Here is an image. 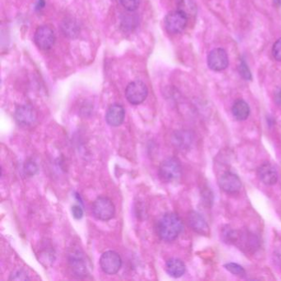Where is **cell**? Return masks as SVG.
<instances>
[{"mask_svg":"<svg viewBox=\"0 0 281 281\" xmlns=\"http://www.w3.org/2000/svg\"><path fill=\"white\" fill-rule=\"evenodd\" d=\"M148 88L140 80L129 82L125 89V97L132 105H140L148 97Z\"/></svg>","mask_w":281,"mask_h":281,"instance_id":"obj_5","label":"cell"},{"mask_svg":"<svg viewBox=\"0 0 281 281\" xmlns=\"http://www.w3.org/2000/svg\"><path fill=\"white\" fill-rule=\"evenodd\" d=\"M166 271L170 276L179 278L186 272V266L182 260L178 258H171L166 263Z\"/></svg>","mask_w":281,"mask_h":281,"instance_id":"obj_15","label":"cell"},{"mask_svg":"<svg viewBox=\"0 0 281 281\" xmlns=\"http://www.w3.org/2000/svg\"><path fill=\"white\" fill-rule=\"evenodd\" d=\"M218 183L220 188L228 194H235L241 190V180L239 176L231 171H224L221 174L219 177Z\"/></svg>","mask_w":281,"mask_h":281,"instance_id":"obj_9","label":"cell"},{"mask_svg":"<svg viewBox=\"0 0 281 281\" xmlns=\"http://www.w3.org/2000/svg\"><path fill=\"white\" fill-rule=\"evenodd\" d=\"M34 41L40 50H50L55 44V32L48 26H41L35 32Z\"/></svg>","mask_w":281,"mask_h":281,"instance_id":"obj_10","label":"cell"},{"mask_svg":"<svg viewBox=\"0 0 281 281\" xmlns=\"http://www.w3.org/2000/svg\"><path fill=\"white\" fill-rule=\"evenodd\" d=\"M237 70H239V74L243 77L244 79L246 80H252V73L250 71L248 66H247L246 62L242 59L240 63H239V67H237Z\"/></svg>","mask_w":281,"mask_h":281,"instance_id":"obj_21","label":"cell"},{"mask_svg":"<svg viewBox=\"0 0 281 281\" xmlns=\"http://www.w3.org/2000/svg\"><path fill=\"white\" fill-rule=\"evenodd\" d=\"M100 267L107 275H115L121 270L122 260L120 255L114 251L104 252L100 258Z\"/></svg>","mask_w":281,"mask_h":281,"instance_id":"obj_7","label":"cell"},{"mask_svg":"<svg viewBox=\"0 0 281 281\" xmlns=\"http://www.w3.org/2000/svg\"><path fill=\"white\" fill-rule=\"evenodd\" d=\"M125 117V109L120 104H112L106 111V123L111 126L118 127L122 125Z\"/></svg>","mask_w":281,"mask_h":281,"instance_id":"obj_13","label":"cell"},{"mask_svg":"<svg viewBox=\"0 0 281 281\" xmlns=\"http://www.w3.org/2000/svg\"><path fill=\"white\" fill-rule=\"evenodd\" d=\"M24 172L26 175H28V177H32L38 171V167L37 165L32 162V161H28L27 163L24 165Z\"/></svg>","mask_w":281,"mask_h":281,"instance_id":"obj_24","label":"cell"},{"mask_svg":"<svg viewBox=\"0 0 281 281\" xmlns=\"http://www.w3.org/2000/svg\"><path fill=\"white\" fill-rule=\"evenodd\" d=\"M15 118L19 125L23 126H30L36 122L37 114L32 106L23 105L16 109Z\"/></svg>","mask_w":281,"mask_h":281,"instance_id":"obj_11","label":"cell"},{"mask_svg":"<svg viewBox=\"0 0 281 281\" xmlns=\"http://www.w3.org/2000/svg\"><path fill=\"white\" fill-rule=\"evenodd\" d=\"M9 279V280H29L30 278L28 273L26 272L24 270L18 269V270H15L11 273Z\"/></svg>","mask_w":281,"mask_h":281,"instance_id":"obj_22","label":"cell"},{"mask_svg":"<svg viewBox=\"0 0 281 281\" xmlns=\"http://www.w3.org/2000/svg\"><path fill=\"white\" fill-rule=\"evenodd\" d=\"M71 211H72L74 218L76 219V220H81L82 218V216H83V210H82L80 205H74V206H72Z\"/></svg>","mask_w":281,"mask_h":281,"instance_id":"obj_26","label":"cell"},{"mask_svg":"<svg viewBox=\"0 0 281 281\" xmlns=\"http://www.w3.org/2000/svg\"><path fill=\"white\" fill-rule=\"evenodd\" d=\"M178 9L184 12L187 16L189 14H194L196 13V7L191 1L189 0H182L180 1L178 5Z\"/></svg>","mask_w":281,"mask_h":281,"instance_id":"obj_20","label":"cell"},{"mask_svg":"<svg viewBox=\"0 0 281 281\" xmlns=\"http://www.w3.org/2000/svg\"><path fill=\"white\" fill-rule=\"evenodd\" d=\"M275 102H276L277 105H279V106H281V89H279V90L276 92V93H275Z\"/></svg>","mask_w":281,"mask_h":281,"instance_id":"obj_27","label":"cell"},{"mask_svg":"<svg viewBox=\"0 0 281 281\" xmlns=\"http://www.w3.org/2000/svg\"><path fill=\"white\" fill-rule=\"evenodd\" d=\"M224 267L226 268L227 271L232 273L233 275H237V276L243 277L246 275V271L244 270L243 267H241L240 265L237 264V263H227L224 265Z\"/></svg>","mask_w":281,"mask_h":281,"instance_id":"obj_19","label":"cell"},{"mask_svg":"<svg viewBox=\"0 0 281 281\" xmlns=\"http://www.w3.org/2000/svg\"><path fill=\"white\" fill-rule=\"evenodd\" d=\"M92 209L95 218L102 221L112 220L116 213L114 204L109 198L105 197H97L93 202Z\"/></svg>","mask_w":281,"mask_h":281,"instance_id":"obj_3","label":"cell"},{"mask_svg":"<svg viewBox=\"0 0 281 281\" xmlns=\"http://www.w3.org/2000/svg\"><path fill=\"white\" fill-rule=\"evenodd\" d=\"M187 23L188 16L179 9L170 12L165 17V28L171 34L182 32L186 28Z\"/></svg>","mask_w":281,"mask_h":281,"instance_id":"obj_4","label":"cell"},{"mask_svg":"<svg viewBox=\"0 0 281 281\" xmlns=\"http://www.w3.org/2000/svg\"><path fill=\"white\" fill-rule=\"evenodd\" d=\"M229 60L227 51L222 48L212 50L208 55L207 64L210 70L220 72L228 68Z\"/></svg>","mask_w":281,"mask_h":281,"instance_id":"obj_8","label":"cell"},{"mask_svg":"<svg viewBox=\"0 0 281 281\" xmlns=\"http://www.w3.org/2000/svg\"><path fill=\"white\" fill-rule=\"evenodd\" d=\"M187 223L190 228L196 233L204 236L209 234V227L201 213L196 211H190L187 216Z\"/></svg>","mask_w":281,"mask_h":281,"instance_id":"obj_12","label":"cell"},{"mask_svg":"<svg viewBox=\"0 0 281 281\" xmlns=\"http://www.w3.org/2000/svg\"><path fill=\"white\" fill-rule=\"evenodd\" d=\"M182 220L174 213H165L157 224V233L163 241H174L182 233Z\"/></svg>","mask_w":281,"mask_h":281,"instance_id":"obj_1","label":"cell"},{"mask_svg":"<svg viewBox=\"0 0 281 281\" xmlns=\"http://www.w3.org/2000/svg\"><path fill=\"white\" fill-rule=\"evenodd\" d=\"M69 265L73 274L78 278L86 276L89 273L87 261L80 249H74L69 254Z\"/></svg>","mask_w":281,"mask_h":281,"instance_id":"obj_6","label":"cell"},{"mask_svg":"<svg viewBox=\"0 0 281 281\" xmlns=\"http://www.w3.org/2000/svg\"><path fill=\"white\" fill-rule=\"evenodd\" d=\"M120 2L121 5L129 12L137 10L140 6V0H120Z\"/></svg>","mask_w":281,"mask_h":281,"instance_id":"obj_23","label":"cell"},{"mask_svg":"<svg viewBox=\"0 0 281 281\" xmlns=\"http://www.w3.org/2000/svg\"><path fill=\"white\" fill-rule=\"evenodd\" d=\"M63 33L70 37H74L78 33V26L72 20H67L62 26Z\"/></svg>","mask_w":281,"mask_h":281,"instance_id":"obj_18","label":"cell"},{"mask_svg":"<svg viewBox=\"0 0 281 281\" xmlns=\"http://www.w3.org/2000/svg\"><path fill=\"white\" fill-rule=\"evenodd\" d=\"M174 145L182 149L187 148L191 142L190 135L185 131L176 132L174 136Z\"/></svg>","mask_w":281,"mask_h":281,"instance_id":"obj_17","label":"cell"},{"mask_svg":"<svg viewBox=\"0 0 281 281\" xmlns=\"http://www.w3.org/2000/svg\"><path fill=\"white\" fill-rule=\"evenodd\" d=\"M159 174L163 182H172L179 179L182 176V166L176 158H168L161 163Z\"/></svg>","mask_w":281,"mask_h":281,"instance_id":"obj_2","label":"cell"},{"mask_svg":"<svg viewBox=\"0 0 281 281\" xmlns=\"http://www.w3.org/2000/svg\"><path fill=\"white\" fill-rule=\"evenodd\" d=\"M233 117L237 119V121H245L247 117H249V105L243 101V100H237L232 107Z\"/></svg>","mask_w":281,"mask_h":281,"instance_id":"obj_16","label":"cell"},{"mask_svg":"<svg viewBox=\"0 0 281 281\" xmlns=\"http://www.w3.org/2000/svg\"><path fill=\"white\" fill-rule=\"evenodd\" d=\"M272 55L277 61L281 62V38L278 39L273 45Z\"/></svg>","mask_w":281,"mask_h":281,"instance_id":"obj_25","label":"cell"},{"mask_svg":"<svg viewBox=\"0 0 281 281\" xmlns=\"http://www.w3.org/2000/svg\"><path fill=\"white\" fill-rule=\"evenodd\" d=\"M257 175L259 179L267 186H273L278 181V172L275 167L270 163L261 165L257 170Z\"/></svg>","mask_w":281,"mask_h":281,"instance_id":"obj_14","label":"cell"},{"mask_svg":"<svg viewBox=\"0 0 281 281\" xmlns=\"http://www.w3.org/2000/svg\"><path fill=\"white\" fill-rule=\"evenodd\" d=\"M45 7V0H38L36 3V8L37 10L43 9Z\"/></svg>","mask_w":281,"mask_h":281,"instance_id":"obj_28","label":"cell"}]
</instances>
